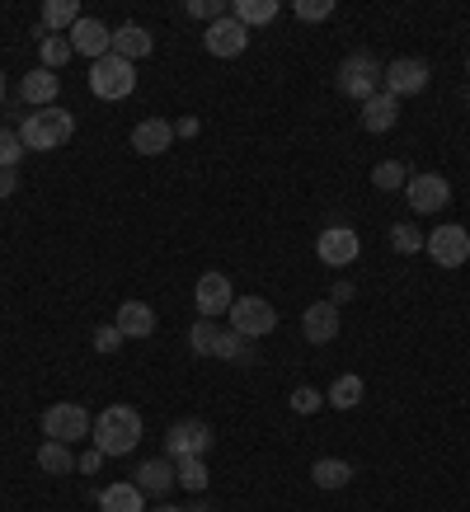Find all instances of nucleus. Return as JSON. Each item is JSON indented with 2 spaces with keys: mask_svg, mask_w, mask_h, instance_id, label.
<instances>
[{
  "mask_svg": "<svg viewBox=\"0 0 470 512\" xmlns=\"http://www.w3.org/2000/svg\"><path fill=\"white\" fill-rule=\"evenodd\" d=\"M90 442L104 456H132L141 447V414L132 404H109L104 414H94V433Z\"/></svg>",
  "mask_w": 470,
  "mask_h": 512,
  "instance_id": "obj_1",
  "label": "nucleus"
},
{
  "mask_svg": "<svg viewBox=\"0 0 470 512\" xmlns=\"http://www.w3.org/2000/svg\"><path fill=\"white\" fill-rule=\"evenodd\" d=\"M76 137V118L62 109V104H52V109H29L19 118V141H24V151H57L66 141Z\"/></svg>",
  "mask_w": 470,
  "mask_h": 512,
  "instance_id": "obj_2",
  "label": "nucleus"
},
{
  "mask_svg": "<svg viewBox=\"0 0 470 512\" xmlns=\"http://www.w3.org/2000/svg\"><path fill=\"white\" fill-rule=\"evenodd\" d=\"M90 90L94 99H104V104H118V99H127V94L137 90V66L123 62V57H99V62L90 66Z\"/></svg>",
  "mask_w": 470,
  "mask_h": 512,
  "instance_id": "obj_3",
  "label": "nucleus"
},
{
  "mask_svg": "<svg viewBox=\"0 0 470 512\" xmlns=\"http://www.w3.org/2000/svg\"><path fill=\"white\" fill-rule=\"evenodd\" d=\"M94 433V419H90V409L85 404H71V400H62V404H52V409H43V437L47 442H85V437Z\"/></svg>",
  "mask_w": 470,
  "mask_h": 512,
  "instance_id": "obj_4",
  "label": "nucleus"
},
{
  "mask_svg": "<svg viewBox=\"0 0 470 512\" xmlns=\"http://www.w3.org/2000/svg\"><path fill=\"white\" fill-rule=\"evenodd\" d=\"M381 76H386V66L376 62L372 52H348L344 66H339V90L348 94V99H372L376 90H381Z\"/></svg>",
  "mask_w": 470,
  "mask_h": 512,
  "instance_id": "obj_5",
  "label": "nucleus"
},
{
  "mask_svg": "<svg viewBox=\"0 0 470 512\" xmlns=\"http://www.w3.org/2000/svg\"><path fill=\"white\" fill-rule=\"evenodd\" d=\"M231 329L235 334H245V339H264V334H273L278 329V311H273V301H264V296H235L231 306Z\"/></svg>",
  "mask_w": 470,
  "mask_h": 512,
  "instance_id": "obj_6",
  "label": "nucleus"
},
{
  "mask_svg": "<svg viewBox=\"0 0 470 512\" xmlns=\"http://www.w3.org/2000/svg\"><path fill=\"white\" fill-rule=\"evenodd\" d=\"M423 254L438 268H461L470 259V231L456 226V221H447V226H438V231L423 240Z\"/></svg>",
  "mask_w": 470,
  "mask_h": 512,
  "instance_id": "obj_7",
  "label": "nucleus"
},
{
  "mask_svg": "<svg viewBox=\"0 0 470 512\" xmlns=\"http://www.w3.org/2000/svg\"><path fill=\"white\" fill-rule=\"evenodd\" d=\"M428 62H419V57H395V62H386V76H381V90L395 94V99H409V94H423V85H428Z\"/></svg>",
  "mask_w": 470,
  "mask_h": 512,
  "instance_id": "obj_8",
  "label": "nucleus"
},
{
  "mask_svg": "<svg viewBox=\"0 0 470 512\" xmlns=\"http://www.w3.org/2000/svg\"><path fill=\"white\" fill-rule=\"evenodd\" d=\"M193 306H198V315H203V320L231 315V306H235L231 278H226V273H203V278H198V287H193Z\"/></svg>",
  "mask_w": 470,
  "mask_h": 512,
  "instance_id": "obj_9",
  "label": "nucleus"
},
{
  "mask_svg": "<svg viewBox=\"0 0 470 512\" xmlns=\"http://www.w3.org/2000/svg\"><path fill=\"white\" fill-rule=\"evenodd\" d=\"M405 198H409V212H442L447 202H452V184L442 179V174H409L405 184Z\"/></svg>",
  "mask_w": 470,
  "mask_h": 512,
  "instance_id": "obj_10",
  "label": "nucleus"
},
{
  "mask_svg": "<svg viewBox=\"0 0 470 512\" xmlns=\"http://www.w3.org/2000/svg\"><path fill=\"white\" fill-rule=\"evenodd\" d=\"M212 442H217V437H212V428H207L203 419H179L170 433H165V456H170V461H179V456H203Z\"/></svg>",
  "mask_w": 470,
  "mask_h": 512,
  "instance_id": "obj_11",
  "label": "nucleus"
},
{
  "mask_svg": "<svg viewBox=\"0 0 470 512\" xmlns=\"http://www.w3.org/2000/svg\"><path fill=\"white\" fill-rule=\"evenodd\" d=\"M66 38H71V52H76V57H90V62H99V57H109L113 52V29L104 24V19L80 15L76 29L66 33Z\"/></svg>",
  "mask_w": 470,
  "mask_h": 512,
  "instance_id": "obj_12",
  "label": "nucleus"
},
{
  "mask_svg": "<svg viewBox=\"0 0 470 512\" xmlns=\"http://www.w3.org/2000/svg\"><path fill=\"white\" fill-rule=\"evenodd\" d=\"M315 254H320V264H329V268H348L362 254V240H358V231H348V226H329V231H320V240H315Z\"/></svg>",
  "mask_w": 470,
  "mask_h": 512,
  "instance_id": "obj_13",
  "label": "nucleus"
},
{
  "mask_svg": "<svg viewBox=\"0 0 470 512\" xmlns=\"http://www.w3.org/2000/svg\"><path fill=\"white\" fill-rule=\"evenodd\" d=\"M203 47L212 52V57H240V52L250 47V29H245L235 15H221L217 24H207Z\"/></svg>",
  "mask_w": 470,
  "mask_h": 512,
  "instance_id": "obj_14",
  "label": "nucleus"
},
{
  "mask_svg": "<svg viewBox=\"0 0 470 512\" xmlns=\"http://www.w3.org/2000/svg\"><path fill=\"white\" fill-rule=\"evenodd\" d=\"M170 146H174V123H165V118H141L132 127V151L137 156H165Z\"/></svg>",
  "mask_w": 470,
  "mask_h": 512,
  "instance_id": "obj_15",
  "label": "nucleus"
},
{
  "mask_svg": "<svg viewBox=\"0 0 470 512\" xmlns=\"http://www.w3.org/2000/svg\"><path fill=\"white\" fill-rule=\"evenodd\" d=\"M301 334H306V343H329L339 334V306L334 301H311L301 311Z\"/></svg>",
  "mask_w": 470,
  "mask_h": 512,
  "instance_id": "obj_16",
  "label": "nucleus"
},
{
  "mask_svg": "<svg viewBox=\"0 0 470 512\" xmlns=\"http://www.w3.org/2000/svg\"><path fill=\"white\" fill-rule=\"evenodd\" d=\"M151 47H156V38L146 24H118L113 29V57H123V62L137 66L141 57H151Z\"/></svg>",
  "mask_w": 470,
  "mask_h": 512,
  "instance_id": "obj_17",
  "label": "nucleus"
},
{
  "mask_svg": "<svg viewBox=\"0 0 470 512\" xmlns=\"http://www.w3.org/2000/svg\"><path fill=\"white\" fill-rule=\"evenodd\" d=\"M62 94V80H57V71H43V66H33L29 76L19 80V99L24 104H33V109H52V99Z\"/></svg>",
  "mask_w": 470,
  "mask_h": 512,
  "instance_id": "obj_18",
  "label": "nucleus"
},
{
  "mask_svg": "<svg viewBox=\"0 0 470 512\" xmlns=\"http://www.w3.org/2000/svg\"><path fill=\"white\" fill-rule=\"evenodd\" d=\"M395 123H400V99H395V94H386V90H376L372 99L362 104V127H367V132H376V137H386Z\"/></svg>",
  "mask_w": 470,
  "mask_h": 512,
  "instance_id": "obj_19",
  "label": "nucleus"
},
{
  "mask_svg": "<svg viewBox=\"0 0 470 512\" xmlns=\"http://www.w3.org/2000/svg\"><path fill=\"white\" fill-rule=\"evenodd\" d=\"M179 484V475H174V461L170 456H156V461H141V470H137V489L141 494H156V498H165Z\"/></svg>",
  "mask_w": 470,
  "mask_h": 512,
  "instance_id": "obj_20",
  "label": "nucleus"
},
{
  "mask_svg": "<svg viewBox=\"0 0 470 512\" xmlns=\"http://www.w3.org/2000/svg\"><path fill=\"white\" fill-rule=\"evenodd\" d=\"M113 325L123 329V339H151V334H156V311H151L146 301H123Z\"/></svg>",
  "mask_w": 470,
  "mask_h": 512,
  "instance_id": "obj_21",
  "label": "nucleus"
},
{
  "mask_svg": "<svg viewBox=\"0 0 470 512\" xmlns=\"http://www.w3.org/2000/svg\"><path fill=\"white\" fill-rule=\"evenodd\" d=\"M217 362H240V367H250V362H259V348H254V339H245V334H235V329H221L217 334Z\"/></svg>",
  "mask_w": 470,
  "mask_h": 512,
  "instance_id": "obj_22",
  "label": "nucleus"
},
{
  "mask_svg": "<svg viewBox=\"0 0 470 512\" xmlns=\"http://www.w3.org/2000/svg\"><path fill=\"white\" fill-rule=\"evenodd\" d=\"M99 512H146V494L137 484H109L99 489Z\"/></svg>",
  "mask_w": 470,
  "mask_h": 512,
  "instance_id": "obj_23",
  "label": "nucleus"
},
{
  "mask_svg": "<svg viewBox=\"0 0 470 512\" xmlns=\"http://www.w3.org/2000/svg\"><path fill=\"white\" fill-rule=\"evenodd\" d=\"M353 480V466L348 461H339V456H320L311 466V484L315 489H344V484Z\"/></svg>",
  "mask_w": 470,
  "mask_h": 512,
  "instance_id": "obj_24",
  "label": "nucleus"
},
{
  "mask_svg": "<svg viewBox=\"0 0 470 512\" xmlns=\"http://www.w3.org/2000/svg\"><path fill=\"white\" fill-rule=\"evenodd\" d=\"M362 395H367V386H362V376H353V372H344L334 386H329V395H325V404H334V409H358L362 404Z\"/></svg>",
  "mask_w": 470,
  "mask_h": 512,
  "instance_id": "obj_25",
  "label": "nucleus"
},
{
  "mask_svg": "<svg viewBox=\"0 0 470 512\" xmlns=\"http://www.w3.org/2000/svg\"><path fill=\"white\" fill-rule=\"evenodd\" d=\"M71 57H76V52H71V38H66V33H47L43 43H38V62H43V71H62Z\"/></svg>",
  "mask_w": 470,
  "mask_h": 512,
  "instance_id": "obj_26",
  "label": "nucleus"
},
{
  "mask_svg": "<svg viewBox=\"0 0 470 512\" xmlns=\"http://www.w3.org/2000/svg\"><path fill=\"white\" fill-rule=\"evenodd\" d=\"M76 19H80V5L76 0H47L43 5V29L47 33H71L76 29Z\"/></svg>",
  "mask_w": 470,
  "mask_h": 512,
  "instance_id": "obj_27",
  "label": "nucleus"
},
{
  "mask_svg": "<svg viewBox=\"0 0 470 512\" xmlns=\"http://www.w3.org/2000/svg\"><path fill=\"white\" fill-rule=\"evenodd\" d=\"M278 0H235V10L231 15L240 19V24H245V29H254V24H273V19H278Z\"/></svg>",
  "mask_w": 470,
  "mask_h": 512,
  "instance_id": "obj_28",
  "label": "nucleus"
},
{
  "mask_svg": "<svg viewBox=\"0 0 470 512\" xmlns=\"http://www.w3.org/2000/svg\"><path fill=\"white\" fill-rule=\"evenodd\" d=\"M38 466H43L47 475H71V470H76V456H71L66 442H43V447H38Z\"/></svg>",
  "mask_w": 470,
  "mask_h": 512,
  "instance_id": "obj_29",
  "label": "nucleus"
},
{
  "mask_svg": "<svg viewBox=\"0 0 470 512\" xmlns=\"http://www.w3.org/2000/svg\"><path fill=\"white\" fill-rule=\"evenodd\" d=\"M174 475H179V489H188V494H203L207 489L203 456H179V461H174Z\"/></svg>",
  "mask_w": 470,
  "mask_h": 512,
  "instance_id": "obj_30",
  "label": "nucleus"
},
{
  "mask_svg": "<svg viewBox=\"0 0 470 512\" xmlns=\"http://www.w3.org/2000/svg\"><path fill=\"white\" fill-rule=\"evenodd\" d=\"M217 334H221L217 320H203V315H198V325L188 329V348H193L198 357H212L217 353Z\"/></svg>",
  "mask_w": 470,
  "mask_h": 512,
  "instance_id": "obj_31",
  "label": "nucleus"
},
{
  "mask_svg": "<svg viewBox=\"0 0 470 512\" xmlns=\"http://www.w3.org/2000/svg\"><path fill=\"white\" fill-rule=\"evenodd\" d=\"M391 249L395 254H423V231L414 221H395L391 226Z\"/></svg>",
  "mask_w": 470,
  "mask_h": 512,
  "instance_id": "obj_32",
  "label": "nucleus"
},
{
  "mask_svg": "<svg viewBox=\"0 0 470 512\" xmlns=\"http://www.w3.org/2000/svg\"><path fill=\"white\" fill-rule=\"evenodd\" d=\"M372 184L381 188V193H395V188L409 184V170L400 165V160H381V165L372 170Z\"/></svg>",
  "mask_w": 470,
  "mask_h": 512,
  "instance_id": "obj_33",
  "label": "nucleus"
},
{
  "mask_svg": "<svg viewBox=\"0 0 470 512\" xmlns=\"http://www.w3.org/2000/svg\"><path fill=\"white\" fill-rule=\"evenodd\" d=\"M24 160V141H19V127H5L0 123V170H15Z\"/></svg>",
  "mask_w": 470,
  "mask_h": 512,
  "instance_id": "obj_34",
  "label": "nucleus"
},
{
  "mask_svg": "<svg viewBox=\"0 0 470 512\" xmlns=\"http://www.w3.org/2000/svg\"><path fill=\"white\" fill-rule=\"evenodd\" d=\"M287 404H292V414H320V409H325V395L315 386H297Z\"/></svg>",
  "mask_w": 470,
  "mask_h": 512,
  "instance_id": "obj_35",
  "label": "nucleus"
},
{
  "mask_svg": "<svg viewBox=\"0 0 470 512\" xmlns=\"http://www.w3.org/2000/svg\"><path fill=\"white\" fill-rule=\"evenodd\" d=\"M188 15H193V19H207V24H217L221 15H231V5H226V0H188Z\"/></svg>",
  "mask_w": 470,
  "mask_h": 512,
  "instance_id": "obj_36",
  "label": "nucleus"
},
{
  "mask_svg": "<svg viewBox=\"0 0 470 512\" xmlns=\"http://www.w3.org/2000/svg\"><path fill=\"white\" fill-rule=\"evenodd\" d=\"M292 10H297V19H306V24H320V19L334 15V0H297Z\"/></svg>",
  "mask_w": 470,
  "mask_h": 512,
  "instance_id": "obj_37",
  "label": "nucleus"
},
{
  "mask_svg": "<svg viewBox=\"0 0 470 512\" xmlns=\"http://www.w3.org/2000/svg\"><path fill=\"white\" fill-rule=\"evenodd\" d=\"M123 348V329L118 325H99L94 329V353H118Z\"/></svg>",
  "mask_w": 470,
  "mask_h": 512,
  "instance_id": "obj_38",
  "label": "nucleus"
},
{
  "mask_svg": "<svg viewBox=\"0 0 470 512\" xmlns=\"http://www.w3.org/2000/svg\"><path fill=\"white\" fill-rule=\"evenodd\" d=\"M104 461H109V456H104V451H99V447H85V451H80V456H76V470H85V475H94V470L104 466Z\"/></svg>",
  "mask_w": 470,
  "mask_h": 512,
  "instance_id": "obj_39",
  "label": "nucleus"
},
{
  "mask_svg": "<svg viewBox=\"0 0 470 512\" xmlns=\"http://www.w3.org/2000/svg\"><path fill=\"white\" fill-rule=\"evenodd\" d=\"M329 301H334V306L353 301V282H329Z\"/></svg>",
  "mask_w": 470,
  "mask_h": 512,
  "instance_id": "obj_40",
  "label": "nucleus"
},
{
  "mask_svg": "<svg viewBox=\"0 0 470 512\" xmlns=\"http://www.w3.org/2000/svg\"><path fill=\"white\" fill-rule=\"evenodd\" d=\"M15 188H19V174H15V170H0V202L10 198Z\"/></svg>",
  "mask_w": 470,
  "mask_h": 512,
  "instance_id": "obj_41",
  "label": "nucleus"
},
{
  "mask_svg": "<svg viewBox=\"0 0 470 512\" xmlns=\"http://www.w3.org/2000/svg\"><path fill=\"white\" fill-rule=\"evenodd\" d=\"M179 137H198V118H179V123H174V141Z\"/></svg>",
  "mask_w": 470,
  "mask_h": 512,
  "instance_id": "obj_42",
  "label": "nucleus"
},
{
  "mask_svg": "<svg viewBox=\"0 0 470 512\" xmlns=\"http://www.w3.org/2000/svg\"><path fill=\"white\" fill-rule=\"evenodd\" d=\"M151 512H188V508H174V503H160V508H151Z\"/></svg>",
  "mask_w": 470,
  "mask_h": 512,
  "instance_id": "obj_43",
  "label": "nucleus"
},
{
  "mask_svg": "<svg viewBox=\"0 0 470 512\" xmlns=\"http://www.w3.org/2000/svg\"><path fill=\"white\" fill-rule=\"evenodd\" d=\"M5 99H10V90H5V71H0V104H5Z\"/></svg>",
  "mask_w": 470,
  "mask_h": 512,
  "instance_id": "obj_44",
  "label": "nucleus"
},
{
  "mask_svg": "<svg viewBox=\"0 0 470 512\" xmlns=\"http://www.w3.org/2000/svg\"><path fill=\"white\" fill-rule=\"evenodd\" d=\"M466 71H470V57H466Z\"/></svg>",
  "mask_w": 470,
  "mask_h": 512,
  "instance_id": "obj_45",
  "label": "nucleus"
},
{
  "mask_svg": "<svg viewBox=\"0 0 470 512\" xmlns=\"http://www.w3.org/2000/svg\"><path fill=\"white\" fill-rule=\"evenodd\" d=\"M466 104H470V94H466Z\"/></svg>",
  "mask_w": 470,
  "mask_h": 512,
  "instance_id": "obj_46",
  "label": "nucleus"
}]
</instances>
